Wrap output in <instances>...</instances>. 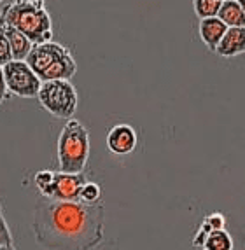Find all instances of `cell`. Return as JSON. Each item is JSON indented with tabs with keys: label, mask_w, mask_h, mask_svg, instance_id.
<instances>
[{
	"label": "cell",
	"mask_w": 245,
	"mask_h": 250,
	"mask_svg": "<svg viewBox=\"0 0 245 250\" xmlns=\"http://www.w3.org/2000/svg\"><path fill=\"white\" fill-rule=\"evenodd\" d=\"M105 208L102 203L54 201L39 196L33 207L32 231L46 250H95L104 242Z\"/></svg>",
	"instance_id": "obj_1"
},
{
	"label": "cell",
	"mask_w": 245,
	"mask_h": 250,
	"mask_svg": "<svg viewBox=\"0 0 245 250\" xmlns=\"http://www.w3.org/2000/svg\"><path fill=\"white\" fill-rule=\"evenodd\" d=\"M0 18L7 25L20 30L25 37H28L33 46L53 41V20L44 4H30L25 0H13L4 9H0Z\"/></svg>",
	"instance_id": "obj_2"
},
{
	"label": "cell",
	"mask_w": 245,
	"mask_h": 250,
	"mask_svg": "<svg viewBox=\"0 0 245 250\" xmlns=\"http://www.w3.org/2000/svg\"><path fill=\"white\" fill-rule=\"evenodd\" d=\"M25 62L42 83L44 81H70L77 72V63L70 49L54 41L35 44Z\"/></svg>",
	"instance_id": "obj_3"
},
{
	"label": "cell",
	"mask_w": 245,
	"mask_h": 250,
	"mask_svg": "<svg viewBox=\"0 0 245 250\" xmlns=\"http://www.w3.org/2000/svg\"><path fill=\"white\" fill-rule=\"evenodd\" d=\"M58 168L63 173H81L89 159V133L77 119H67L56 142Z\"/></svg>",
	"instance_id": "obj_4"
},
{
	"label": "cell",
	"mask_w": 245,
	"mask_h": 250,
	"mask_svg": "<svg viewBox=\"0 0 245 250\" xmlns=\"http://www.w3.org/2000/svg\"><path fill=\"white\" fill-rule=\"evenodd\" d=\"M37 100L44 110L58 119H72L77 110L79 96L70 81H44L41 83Z\"/></svg>",
	"instance_id": "obj_5"
},
{
	"label": "cell",
	"mask_w": 245,
	"mask_h": 250,
	"mask_svg": "<svg viewBox=\"0 0 245 250\" xmlns=\"http://www.w3.org/2000/svg\"><path fill=\"white\" fill-rule=\"evenodd\" d=\"M2 70H4L9 95L20 96V98H37L42 81L28 67V63L11 60L2 67Z\"/></svg>",
	"instance_id": "obj_6"
},
{
	"label": "cell",
	"mask_w": 245,
	"mask_h": 250,
	"mask_svg": "<svg viewBox=\"0 0 245 250\" xmlns=\"http://www.w3.org/2000/svg\"><path fill=\"white\" fill-rule=\"evenodd\" d=\"M86 182L88 177L84 171H81V173L56 171L51 186L41 196L49 198V200L54 201H79V191Z\"/></svg>",
	"instance_id": "obj_7"
},
{
	"label": "cell",
	"mask_w": 245,
	"mask_h": 250,
	"mask_svg": "<svg viewBox=\"0 0 245 250\" xmlns=\"http://www.w3.org/2000/svg\"><path fill=\"white\" fill-rule=\"evenodd\" d=\"M107 149L116 156H128L138 146V133L137 129L133 128L128 123H119L114 125L109 129L107 138Z\"/></svg>",
	"instance_id": "obj_8"
},
{
	"label": "cell",
	"mask_w": 245,
	"mask_h": 250,
	"mask_svg": "<svg viewBox=\"0 0 245 250\" xmlns=\"http://www.w3.org/2000/svg\"><path fill=\"white\" fill-rule=\"evenodd\" d=\"M216 54L221 58H235L245 53V28H228L217 44Z\"/></svg>",
	"instance_id": "obj_9"
},
{
	"label": "cell",
	"mask_w": 245,
	"mask_h": 250,
	"mask_svg": "<svg viewBox=\"0 0 245 250\" xmlns=\"http://www.w3.org/2000/svg\"><path fill=\"white\" fill-rule=\"evenodd\" d=\"M0 25H2V30H4L5 37H7L9 42V47H11V54H13V60L16 62H25L26 56L30 54L32 51L33 44L28 41V37L21 34L20 30H16L14 26L7 25L2 18H0Z\"/></svg>",
	"instance_id": "obj_10"
},
{
	"label": "cell",
	"mask_w": 245,
	"mask_h": 250,
	"mask_svg": "<svg viewBox=\"0 0 245 250\" xmlns=\"http://www.w3.org/2000/svg\"><path fill=\"white\" fill-rule=\"evenodd\" d=\"M228 30V26L219 20V18H205V20H200L198 23V35L201 39L205 46L208 47V51H216L217 44L223 39L224 32Z\"/></svg>",
	"instance_id": "obj_11"
},
{
	"label": "cell",
	"mask_w": 245,
	"mask_h": 250,
	"mask_svg": "<svg viewBox=\"0 0 245 250\" xmlns=\"http://www.w3.org/2000/svg\"><path fill=\"white\" fill-rule=\"evenodd\" d=\"M217 18L224 23L228 28H245V13L235 0L221 2L217 11Z\"/></svg>",
	"instance_id": "obj_12"
},
{
	"label": "cell",
	"mask_w": 245,
	"mask_h": 250,
	"mask_svg": "<svg viewBox=\"0 0 245 250\" xmlns=\"http://www.w3.org/2000/svg\"><path fill=\"white\" fill-rule=\"evenodd\" d=\"M233 247H235L233 238L226 229H217L208 233L203 243L205 250H233Z\"/></svg>",
	"instance_id": "obj_13"
},
{
	"label": "cell",
	"mask_w": 245,
	"mask_h": 250,
	"mask_svg": "<svg viewBox=\"0 0 245 250\" xmlns=\"http://www.w3.org/2000/svg\"><path fill=\"white\" fill-rule=\"evenodd\" d=\"M219 7L221 2H217V0H193V9H195V14L200 20L216 18Z\"/></svg>",
	"instance_id": "obj_14"
},
{
	"label": "cell",
	"mask_w": 245,
	"mask_h": 250,
	"mask_svg": "<svg viewBox=\"0 0 245 250\" xmlns=\"http://www.w3.org/2000/svg\"><path fill=\"white\" fill-rule=\"evenodd\" d=\"M102 200V188L96 182L88 180L79 191V201L86 205H96Z\"/></svg>",
	"instance_id": "obj_15"
},
{
	"label": "cell",
	"mask_w": 245,
	"mask_h": 250,
	"mask_svg": "<svg viewBox=\"0 0 245 250\" xmlns=\"http://www.w3.org/2000/svg\"><path fill=\"white\" fill-rule=\"evenodd\" d=\"M53 177H54V171H51V170H41L35 173L33 184H35L39 194H44V192L47 191V188H49L51 182H53Z\"/></svg>",
	"instance_id": "obj_16"
},
{
	"label": "cell",
	"mask_w": 245,
	"mask_h": 250,
	"mask_svg": "<svg viewBox=\"0 0 245 250\" xmlns=\"http://www.w3.org/2000/svg\"><path fill=\"white\" fill-rule=\"evenodd\" d=\"M13 60V54H11V47H9L7 37H5L2 25H0V67H4L5 63H9Z\"/></svg>",
	"instance_id": "obj_17"
},
{
	"label": "cell",
	"mask_w": 245,
	"mask_h": 250,
	"mask_svg": "<svg viewBox=\"0 0 245 250\" xmlns=\"http://www.w3.org/2000/svg\"><path fill=\"white\" fill-rule=\"evenodd\" d=\"M11 245H14L13 233L9 229V224L4 219V215H0V247H11Z\"/></svg>",
	"instance_id": "obj_18"
},
{
	"label": "cell",
	"mask_w": 245,
	"mask_h": 250,
	"mask_svg": "<svg viewBox=\"0 0 245 250\" xmlns=\"http://www.w3.org/2000/svg\"><path fill=\"white\" fill-rule=\"evenodd\" d=\"M205 222L208 224V228L212 231H217V229H224V226H226V217L223 215V213L219 212H214L210 213V215H207L203 219Z\"/></svg>",
	"instance_id": "obj_19"
},
{
	"label": "cell",
	"mask_w": 245,
	"mask_h": 250,
	"mask_svg": "<svg viewBox=\"0 0 245 250\" xmlns=\"http://www.w3.org/2000/svg\"><path fill=\"white\" fill-rule=\"evenodd\" d=\"M7 98H9V91H7V86H5L4 70H2V67H0V105L4 104Z\"/></svg>",
	"instance_id": "obj_20"
},
{
	"label": "cell",
	"mask_w": 245,
	"mask_h": 250,
	"mask_svg": "<svg viewBox=\"0 0 245 250\" xmlns=\"http://www.w3.org/2000/svg\"><path fill=\"white\" fill-rule=\"evenodd\" d=\"M235 2H237V4L240 5L242 11H244V13H245V0H235Z\"/></svg>",
	"instance_id": "obj_21"
},
{
	"label": "cell",
	"mask_w": 245,
	"mask_h": 250,
	"mask_svg": "<svg viewBox=\"0 0 245 250\" xmlns=\"http://www.w3.org/2000/svg\"><path fill=\"white\" fill-rule=\"evenodd\" d=\"M25 2H30V4H44V0H25Z\"/></svg>",
	"instance_id": "obj_22"
},
{
	"label": "cell",
	"mask_w": 245,
	"mask_h": 250,
	"mask_svg": "<svg viewBox=\"0 0 245 250\" xmlns=\"http://www.w3.org/2000/svg\"><path fill=\"white\" fill-rule=\"evenodd\" d=\"M0 250H16V249H14V245H11V247H0Z\"/></svg>",
	"instance_id": "obj_23"
},
{
	"label": "cell",
	"mask_w": 245,
	"mask_h": 250,
	"mask_svg": "<svg viewBox=\"0 0 245 250\" xmlns=\"http://www.w3.org/2000/svg\"><path fill=\"white\" fill-rule=\"evenodd\" d=\"M0 215H2V201H0Z\"/></svg>",
	"instance_id": "obj_24"
},
{
	"label": "cell",
	"mask_w": 245,
	"mask_h": 250,
	"mask_svg": "<svg viewBox=\"0 0 245 250\" xmlns=\"http://www.w3.org/2000/svg\"><path fill=\"white\" fill-rule=\"evenodd\" d=\"M217 2H226V0H217Z\"/></svg>",
	"instance_id": "obj_25"
},
{
	"label": "cell",
	"mask_w": 245,
	"mask_h": 250,
	"mask_svg": "<svg viewBox=\"0 0 245 250\" xmlns=\"http://www.w3.org/2000/svg\"><path fill=\"white\" fill-rule=\"evenodd\" d=\"M2 2H4V0H0V4H2Z\"/></svg>",
	"instance_id": "obj_26"
},
{
	"label": "cell",
	"mask_w": 245,
	"mask_h": 250,
	"mask_svg": "<svg viewBox=\"0 0 245 250\" xmlns=\"http://www.w3.org/2000/svg\"><path fill=\"white\" fill-rule=\"evenodd\" d=\"M201 250H205V249H201Z\"/></svg>",
	"instance_id": "obj_27"
}]
</instances>
